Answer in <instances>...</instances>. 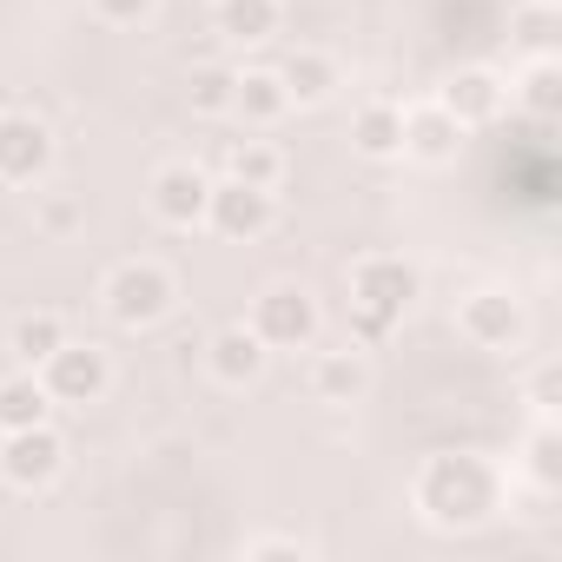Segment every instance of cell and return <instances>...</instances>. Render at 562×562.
<instances>
[{
	"mask_svg": "<svg viewBox=\"0 0 562 562\" xmlns=\"http://www.w3.org/2000/svg\"><path fill=\"white\" fill-rule=\"evenodd\" d=\"M67 470V437L54 424H27V430H8L0 437V476H8L14 490H54Z\"/></svg>",
	"mask_w": 562,
	"mask_h": 562,
	"instance_id": "6",
	"label": "cell"
},
{
	"mask_svg": "<svg viewBox=\"0 0 562 562\" xmlns=\"http://www.w3.org/2000/svg\"><path fill=\"white\" fill-rule=\"evenodd\" d=\"M555 404H562V378H555V371H536V384H529V411H536V417H555Z\"/></svg>",
	"mask_w": 562,
	"mask_h": 562,
	"instance_id": "28",
	"label": "cell"
},
{
	"mask_svg": "<svg viewBox=\"0 0 562 562\" xmlns=\"http://www.w3.org/2000/svg\"><path fill=\"white\" fill-rule=\"evenodd\" d=\"M271 74H278V87H285V100H292L299 113H312V106H325V100L338 93V60H331V54H318V47L285 54Z\"/></svg>",
	"mask_w": 562,
	"mask_h": 562,
	"instance_id": "15",
	"label": "cell"
},
{
	"mask_svg": "<svg viewBox=\"0 0 562 562\" xmlns=\"http://www.w3.org/2000/svg\"><path fill=\"white\" fill-rule=\"evenodd\" d=\"M54 417V397L41 384V371H8L0 378V430H27V424H47Z\"/></svg>",
	"mask_w": 562,
	"mask_h": 562,
	"instance_id": "20",
	"label": "cell"
},
{
	"mask_svg": "<svg viewBox=\"0 0 562 562\" xmlns=\"http://www.w3.org/2000/svg\"><path fill=\"white\" fill-rule=\"evenodd\" d=\"M205 199H212V172H205V166H192V159L159 166V172H153V186H146L153 218H159V225H172V232H199V225H205Z\"/></svg>",
	"mask_w": 562,
	"mask_h": 562,
	"instance_id": "10",
	"label": "cell"
},
{
	"mask_svg": "<svg viewBox=\"0 0 562 562\" xmlns=\"http://www.w3.org/2000/svg\"><path fill=\"white\" fill-rule=\"evenodd\" d=\"M54 172V133L34 113H0V186H41Z\"/></svg>",
	"mask_w": 562,
	"mask_h": 562,
	"instance_id": "11",
	"label": "cell"
},
{
	"mask_svg": "<svg viewBox=\"0 0 562 562\" xmlns=\"http://www.w3.org/2000/svg\"><path fill=\"white\" fill-rule=\"evenodd\" d=\"M265 364H271V351H265V338H258L245 318H238V325H218V331L205 338V371H212L218 384H232V391L258 384Z\"/></svg>",
	"mask_w": 562,
	"mask_h": 562,
	"instance_id": "13",
	"label": "cell"
},
{
	"mask_svg": "<svg viewBox=\"0 0 562 562\" xmlns=\"http://www.w3.org/2000/svg\"><path fill=\"white\" fill-rule=\"evenodd\" d=\"M225 172H232V179H245V186L278 192V179H285V153L265 146V139H238V146L225 153Z\"/></svg>",
	"mask_w": 562,
	"mask_h": 562,
	"instance_id": "25",
	"label": "cell"
},
{
	"mask_svg": "<svg viewBox=\"0 0 562 562\" xmlns=\"http://www.w3.org/2000/svg\"><path fill=\"white\" fill-rule=\"evenodd\" d=\"M312 397L318 404H364L371 397V358H364V345L318 351L312 358Z\"/></svg>",
	"mask_w": 562,
	"mask_h": 562,
	"instance_id": "14",
	"label": "cell"
},
{
	"mask_svg": "<svg viewBox=\"0 0 562 562\" xmlns=\"http://www.w3.org/2000/svg\"><path fill=\"white\" fill-rule=\"evenodd\" d=\"M212 27L225 47H265L285 27V0H212Z\"/></svg>",
	"mask_w": 562,
	"mask_h": 562,
	"instance_id": "16",
	"label": "cell"
},
{
	"mask_svg": "<svg viewBox=\"0 0 562 562\" xmlns=\"http://www.w3.org/2000/svg\"><path fill=\"white\" fill-rule=\"evenodd\" d=\"M411 503H417V516L430 529L470 536V529H483V522L503 516V470L490 457H476V450H437V457L417 463Z\"/></svg>",
	"mask_w": 562,
	"mask_h": 562,
	"instance_id": "1",
	"label": "cell"
},
{
	"mask_svg": "<svg viewBox=\"0 0 562 562\" xmlns=\"http://www.w3.org/2000/svg\"><path fill=\"white\" fill-rule=\"evenodd\" d=\"M509 106H522L536 126H549V120L562 113V60H555V54L522 60L516 80H509Z\"/></svg>",
	"mask_w": 562,
	"mask_h": 562,
	"instance_id": "17",
	"label": "cell"
},
{
	"mask_svg": "<svg viewBox=\"0 0 562 562\" xmlns=\"http://www.w3.org/2000/svg\"><path fill=\"white\" fill-rule=\"evenodd\" d=\"M41 384H47L54 404L87 411V404H100V397L113 391V358H106L100 345H74V338H67V345L41 364Z\"/></svg>",
	"mask_w": 562,
	"mask_h": 562,
	"instance_id": "8",
	"label": "cell"
},
{
	"mask_svg": "<svg viewBox=\"0 0 562 562\" xmlns=\"http://www.w3.org/2000/svg\"><path fill=\"white\" fill-rule=\"evenodd\" d=\"M74 225H80V205H74V199H47V205H41V232L60 238V232H74Z\"/></svg>",
	"mask_w": 562,
	"mask_h": 562,
	"instance_id": "29",
	"label": "cell"
},
{
	"mask_svg": "<svg viewBox=\"0 0 562 562\" xmlns=\"http://www.w3.org/2000/svg\"><path fill=\"white\" fill-rule=\"evenodd\" d=\"M457 331H463L476 351H516V345L529 338V312H522L516 292L483 285V292H470V299L457 305Z\"/></svg>",
	"mask_w": 562,
	"mask_h": 562,
	"instance_id": "7",
	"label": "cell"
},
{
	"mask_svg": "<svg viewBox=\"0 0 562 562\" xmlns=\"http://www.w3.org/2000/svg\"><path fill=\"white\" fill-rule=\"evenodd\" d=\"M509 41L522 47V60L555 54V47H562V14H555V0H522V8L509 14Z\"/></svg>",
	"mask_w": 562,
	"mask_h": 562,
	"instance_id": "21",
	"label": "cell"
},
{
	"mask_svg": "<svg viewBox=\"0 0 562 562\" xmlns=\"http://www.w3.org/2000/svg\"><path fill=\"white\" fill-rule=\"evenodd\" d=\"M351 153L371 159V166L404 159V106H391V100L358 106V120H351Z\"/></svg>",
	"mask_w": 562,
	"mask_h": 562,
	"instance_id": "18",
	"label": "cell"
},
{
	"mask_svg": "<svg viewBox=\"0 0 562 562\" xmlns=\"http://www.w3.org/2000/svg\"><path fill=\"white\" fill-rule=\"evenodd\" d=\"M522 476H529L536 490H562V430H555V417H536V424H529Z\"/></svg>",
	"mask_w": 562,
	"mask_h": 562,
	"instance_id": "22",
	"label": "cell"
},
{
	"mask_svg": "<svg viewBox=\"0 0 562 562\" xmlns=\"http://www.w3.org/2000/svg\"><path fill=\"white\" fill-rule=\"evenodd\" d=\"M205 225L225 238V245H258L271 225H278V192L265 186H245V179H212V199H205Z\"/></svg>",
	"mask_w": 562,
	"mask_h": 562,
	"instance_id": "5",
	"label": "cell"
},
{
	"mask_svg": "<svg viewBox=\"0 0 562 562\" xmlns=\"http://www.w3.org/2000/svg\"><path fill=\"white\" fill-rule=\"evenodd\" d=\"M437 106L463 126V133H483L509 113V80L496 67H457L443 87H437Z\"/></svg>",
	"mask_w": 562,
	"mask_h": 562,
	"instance_id": "9",
	"label": "cell"
},
{
	"mask_svg": "<svg viewBox=\"0 0 562 562\" xmlns=\"http://www.w3.org/2000/svg\"><path fill=\"white\" fill-rule=\"evenodd\" d=\"M153 8H159V0H93V14L106 27H139V21H153Z\"/></svg>",
	"mask_w": 562,
	"mask_h": 562,
	"instance_id": "27",
	"label": "cell"
},
{
	"mask_svg": "<svg viewBox=\"0 0 562 562\" xmlns=\"http://www.w3.org/2000/svg\"><path fill=\"white\" fill-rule=\"evenodd\" d=\"M60 345H67V325H60L54 312H34V318H21V325H14V338H8L14 364H27V371H41V364H47Z\"/></svg>",
	"mask_w": 562,
	"mask_h": 562,
	"instance_id": "23",
	"label": "cell"
},
{
	"mask_svg": "<svg viewBox=\"0 0 562 562\" xmlns=\"http://www.w3.org/2000/svg\"><path fill=\"white\" fill-rule=\"evenodd\" d=\"M232 113H238L245 126H278V120L292 113V100H285V87H278L271 67H238V80H232Z\"/></svg>",
	"mask_w": 562,
	"mask_h": 562,
	"instance_id": "19",
	"label": "cell"
},
{
	"mask_svg": "<svg viewBox=\"0 0 562 562\" xmlns=\"http://www.w3.org/2000/svg\"><path fill=\"white\" fill-rule=\"evenodd\" d=\"M0 437H8V430H0Z\"/></svg>",
	"mask_w": 562,
	"mask_h": 562,
	"instance_id": "30",
	"label": "cell"
},
{
	"mask_svg": "<svg viewBox=\"0 0 562 562\" xmlns=\"http://www.w3.org/2000/svg\"><path fill=\"white\" fill-rule=\"evenodd\" d=\"M424 299V271L411 265V258H397V251H371V258H358L351 265V345H378V338H391L404 318H411V305Z\"/></svg>",
	"mask_w": 562,
	"mask_h": 562,
	"instance_id": "2",
	"label": "cell"
},
{
	"mask_svg": "<svg viewBox=\"0 0 562 562\" xmlns=\"http://www.w3.org/2000/svg\"><path fill=\"white\" fill-rule=\"evenodd\" d=\"M245 325L265 338V351H312L318 331H325V312L305 285H271V292H258Z\"/></svg>",
	"mask_w": 562,
	"mask_h": 562,
	"instance_id": "4",
	"label": "cell"
},
{
	"mask_svg": "<svg viewBox=\"0 0 562 562\" xmlns=\"http://www.w3.org/2000/svg\"><path fill=\"white\" fill-rule=\"evenodd\" d=\"M463 126L437 106V100H417V106H404V159L411 166H457V153H463Z\"/></svg>",
	"mask_w": 562,
	"mask_h": 562,
	"instance_id": "12",
	"label": "cell"
},
{
	"mask_svg": "<svg viewBox=\"0 0 562 562\" xmlns=\"http://www.w3.org/2000/svg\"><path fill=\"white\" fill-rule=\"evenodd\" d=\"M278 555H285V562H305L312 542H305V536H251V542H245V562H278Z\"/></svg>",
	"mask_w": 562,
	"mask_h": 562,
	"instance_id": "26",
	"label": "cell"
},
{
	"mask_svg": "<svg viewBox=\"0 0 562 562\" xmlns=\"http://www.w3.org/2000/svg\"><path fill=\"white\" fill-rule=\"evenodd\" d=\"M100 305H106V318H113L120 331H153V325H166L172 305H179V278H172L166 265H153V258H126V265L106 271Z\"/></svg>",
	"mask_w": 562,
	"mask_h": 562,
	"instance_id": "3",
	"label": "cell"
},
{
	"mask_svg": "<svg viewBox=\"0 0 562 562\" xmlns=\"http://www.w3.org/2000/svg\"><path fill=\"white\" fill-rule=\"evenodd\" d=\"M232 80H238V67H218V60L192 67V74H186V106H192L199 120H218V113H232Z\"/></svg>",
	"mask_w": 562,
	"mask_h": 562,
	"instance_id": "24",
	"label": "cell"
}]
</instances>
